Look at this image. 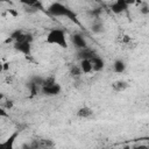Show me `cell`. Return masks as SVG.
I'll use <instances>...</instances> for the list:
<instances>
[{"mask_svg":"<svg viewBox=\"0 0 149 149\" xmlns=\"http://www.w3.org/2000/svg\"><path fill=\"white\" fill-rule=\"evenodd\" d=\"M127 87H128V84H127V81H125V80H116V81H114V83L112 84V88H113V91H115V92H122V91H125Z\"/></svg>","mask_w":149,"mask_h":149,"instance_id":"8fae6325","label":"cell"},{"mask_svg":"<svg viewBox=\"0 0 149 149\" xmlns=\"http://www.w3.org/2000/svg\"><path fill=\"white\" fill-rule=\"evenodd\" d=\"M100 14H101V8H94V9L88 10V15H91L94 19H99V15Z\"/></svg>","mask_w":149,"mask_h":149,"instance_id":"ac0fdd59","label":"cell"},{"mask_svg":"<svg viewBox=\"0 0 149 149\" xmlns=\"http://www.w3.org/2000/svg\"><path fill=\"white\" fill-rule=\"evenodd\" d=\"M28 87H29V90H30V92H31V95H35V94H37V90H38V85L37 84H35L34 81H29V84H28Z\"/></svg>","mask_w":149,"mask_h":149,"instance_id":"e0dca14e","label":"cell"},{"mask_svg":"<svg viewBox=\"0 0 149 149\" xmlns=\"http://www.w3.org/2000/svg\"><path fill=\"white\" fill-rule=\"evenodd\" d=\"M104 149H109V148H104Z\"/></svg>","mask_w":149,"mask_h":149,"instance_id":"83f0119b","label":"cell"},{"mask_svg":"<svg viewBox=\"0 0 149 149\" xmlns=\"http://www.w3.org/2000/svg\"><path fill=\"white\" fill-rule=\"evenodd\" d=\"M148 14H149V12H148Z\"/></svg>","mask_w":149,"mask_h":149,"instance_id":"f1b7e54d","label":"cell"},{"mask_svg":"<svg viewBox=\"0 0 149 149\" xmlns=\"http://www.w3.org/2000/svg\"><path fill=\"white\" fill-rule=\"evenodd\" d=\"M54 84H56V79L54 76H49L47 78H44L43 80V84H42V87H48V86H52Z\"/></svg>","mask_w":149,"mask_h":149,"instance_id":"2e32d148","label":"cell"},{"mask_svg":"<svg viewBox=\"0 0 149 149\" xmlns=\"http://www.w3.org/2000/svg\"><path fill=\"white\" fill-rule=\"evenodd\" d=\"M122 149H132V148H130V147H129L128 144H126V146H125V147H123Z\"/></svg>","mask_w":149,"mask_h":149,"instance_id":"d4e9b609","label":"cell"},{"mask_svg":"<svg viewBox=\"0 0 149 149\" xmlns=\"http://www.w3.org/2000/svg\"><path fill=\"white\" fill-rule=\"evenodd\" d=\"M8 12H9L12 15H14V16H16V15H17V13H16V12H14L13 9H8Z\"/></svg>","mask_w":149,"mask_h":149,"instance_id":"cb8c5ba5","label":"cell"},{"mask_svg":"<svg viewBox=\"0 0 149 149\" xmlns=\"http://www.w3.org/2000/svg\"><path fill=\"white\" fill-rule=\"evenodd\" d=\"M132 149H149V146H146V144H140V146L133 147Z\"/></svg>","mask_w":149,"mask_h":149,"instance_id":"7402d4cb","label":"cell"},{"mask_svg":"<svg viewBox=\"0 0 149 149\" xmlns=\"http://www.w3.org/2000/svg\"><path fill=\"white\" fill-rule=\"evenodd\" d=\"M77 56H78V58H79L80 61H84V59H90V61H91L93 57L97 56V54H95L92 49H90V48L87 47V48H85V49L78 50Z\"/></svg>","mask_w":149,"mask_h":149,"instance_id":"ba28073f","label":"cell"},{"mask_svg":"<svg viewBox=\"0 0 149 149\" xmlns=\"http://www.w3.org/2000/svg\"><path fill=\"white\" fill-rule=\"evenodd\" d=\"M91 29H92V31H93L94 34H100V33L104 31V24H102V22L95 20V21L92 23Z\"/></svg>","mask_w":149,"mask_h":149,"instance_id":"9a60e30c","label":"cell"},{"mask_svg":"<svg viewBox=\"0 0 149 149\" xmlns=\"http://www.w3.org/2000/svg\"><path fill=\"white\" fill-rule=\"evenodd\" d=\"M113 68H114V71H115L116 73H122V72L126 70V64H125V62H123L122 59H116V61L114 62Z\"/></svg>","mask_w":149,"mask_h":149,"instance_id":"4fadbf2b","label":"cell"},{"mask_svg":"<svg viewBox=\"0 0 149 149\" xmlns=\"http://www.w3.org/2000/svg\"><path fill=\"white\" fill-rule=\"evenodd\" d=\"M14 49L27 57L31 56V43L28 42H14Z\"/></svg>","mask_w":149,"mask_h":149,"instance_id":"3957f363","label":"cell"},{"mask_svg":"<svg viewBox=\"0 0 149 149\" xmlns=\"http://www.w3.org/2000/svg\"><path fill=\"white\" fill-rule=\"evenodd\" d=\"M80 69H81V72L84 73H90L93 71V66H92V62L90 59H84V61H80Z\"/></svg>","mask_w":149,"mask_h":149,"instance_id":"7c38bea8","label":"cell"},{"mask_svg":"<svg viewBox=\"0 0 149 149\" xmlns=\"http://www.w3.org/2000/svg\"><path fill=\"white\" fill-rule=\"evenodd\" d=\"M128 5L129 2L126 0H116L111 5V10L115 14H121L128 9Z\"/></svg>","mask_w":149,"mask_h":149,"instance_id":"5b68a950","label":"cell"},{"mask_svg":"<svg viewBox=\"0 0 149 149\" xmlns=\"http://www.w3.org/2000/svg\"><path fill=\"white\" fill-rule=\"evenodd\" d=\"M140 10H141V13L142 14H148V12H149V5L148 3H142V7L140 8Z\"/></svg>","mask_w":149,"mask_h":149,"instance_id":"ffe728a7","label":"cell"},{"mask_svg":"<svg viewBox=\"0 0 149 149\" xmlns=\"http://www.w3.org/2000/svg\"><path fill=\"white\" fill-rule=\"evenodd\" d=\"M19 134H20V130H14L3 142L0 143V149H14V143Z\"/></svg>","mask_w":149,"mask_h":149,"instance_id":"277c9868","label":"cell"},{"mask_svg":"<svg viewBox=\"0 0 149 149\" xmlns=\"http://www.w3.org/2000/svg\"><path fill=\"white\" fill-rule=\"evenodd\" d=\"M71 41H72L73 45H74L78 50H81V49L87 48V42H86V40L84 38V36L80 35V34H73V35L71 36Z\"/></svg>","mask_w":149,"mask_h":149,"instance_id":"8992f818","label":"cell"},{"mask_svg":"<svg viewBox=\"0 0 149 149\" xmlns=\"http://www.w3.org/2000/svg\"><path fill=\"white\" fill-rule=\"evenodd\" d=\"M45 42L48 44H57L61 48L66 49L68 48V41H66V36H65V31L61 28H52L49 30Z\"/></svg>","mask_w":149,"mask_h":149,"instance_id":"7a4b0ae2","label":"cell"},{"mask_svg":"<svg viewBox=\"0 0 149 149\" xmlns=\"http://www.w3.org/2000/svg\"><path fill=\"white\" fill-rule=\"evenodd\" d=\"M122 42L126 43V44H128V43L132 42V38H130L128 35H125V36H122Z\"/></svg>","mask_w":149,"mask_h":149,"instance_id":"44dd1931","label":"cell"},{"mask_svg":"<svg viewBox=\"0 0 149 149\" xmlns=\"http://www.w3.org/2000/svg\"><path fill=\"white\" fill-rule=\"evenodd\" d=\"M81 73H83V72H81V69H80L79 65H71V66H70V76H71L72 78L77 79V78L80 77Z\"/></svg>","mask_w":149,"mask_h":149,"instance_id":"5bb4252c","label":"cell"},{"mask_svg":"<svg viewBox=\"0 0 149 149\" xmlns=\"http://www.w3.org/2000/svg\"><path fill=\"white\" fill-rule=\"evenodd\" d=\"M91 62H92V66H93V71H101L102 69H104V66H105V62L102 61V58L101 57H99L98 55L95 56V57H93L92 59H91Z\"/></svg>","mask_w":149,"mask_h":149,"instance_id":"30bf717a","label":"cell"},{"mask_svg":"<svg viewBox=\"0 0 149 149\" xmlns=\"http://www.w3.org/2000/svg\"><path fill=\"white\" fill-rule=\"evenodd\" d=\"M0 115H1V116H6V118H8V116H9L8 114H6L5 108H1V109H0Z\"/></svg>","mask_w":149,"mask_h":149,"instance_id":"603a6c76","label":"cell"},{"mask_svg":"<svg viewBox=\"0 0 149 149\" xmlns=\"http://www.w3.org/2000/svg\"><path fill=\"white\" fill-rule=\"evenodd\" d=\"M43 149H51V148H43Z\"/></svg>","mask_w":149,"mask_h":149,"instance_id":"4316f807","label":"cell"},{"mask_svg":"<svg viewBox=\"0 0 149 149\" xmlns=\"http://www.w3.org/2000/svg\"><path fill=\"white\" fill-rule=\"evenodd\" d=\"M48 12H49L51 15H54V16H65V17L70 19L72 22H74L77 26H81L80 21L78 20L77 14H76L72 9H70L69 7H66L65 5H63V3H61V2H52V3L49 6Z\"/></svg>","mask_w":149,"mask_h":149,"instance_id":"6da1fadb","label":"cell"},{"mask_svg":"<svg viewBox=\"0 0 149 149\" xmlns=\"http://www.w3.org/2000/svg\"><path fill=\"white\" fill-rule=\"evenodd\" d=\"M62 91V87L59 84H54L52 86H48V87H42V93L44 95H49V97H52V95H58Z\"/></svg>","mask_w":149,"mask_h":149,"instance_id":"52a82bcc","label":"cell"},{"mask_svg":"<svg viewBox=\"0 0 149 149\" xmlns=\"http://www.w3.org/2000/svg\"><path fill=\"white\" fill-rule=\"evenodd\" d=\"M13 106H14V101L13 100H6L5 102H2V108H6V109H10V108H13Z\"/></svg>","mask_w":149,"mask_h":149,"instance_id":"d6986e66","label":"cell"},{"mask_svg":"<svg viewBox=\"0 0 149 149\" xmlns=\"http://www.w3.org/2000/svg\"><path fill=\"white\" fill-rule=\"evenodd\" d=\"M93 115V111L92 108H90L88 106H83L77 111V116L81 118V119H88Z\"/></svg>","mask_w":149,"mask_h":149,"instance_id":"9c48e42d","label":"cell"},{"mask_svg":"<svg viewBox=\"0 0 149 149\" xmlns=\"http://www.w3.org/2000/svg\"><path fill=\"white\" fill-rule=\"evenodd\" d=\"M141 140H147V141H149V136H146V137H142Z\"/></svg>","mask_w":149,"mask_h":149,"instance_id":"484cf974","label":"cell"}]
</instances>
